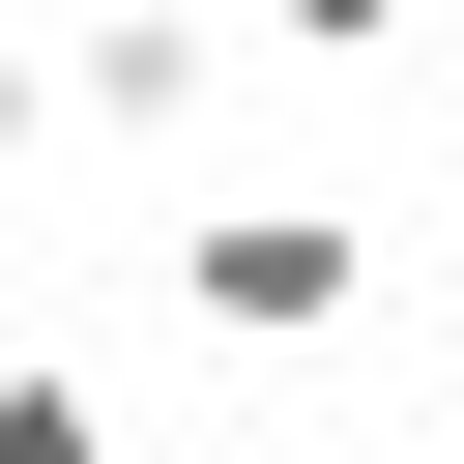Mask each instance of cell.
<instances>
[{
	"label": "cell",
	"mask_w": 464,
	"mask_h": 464,
	"mask_svg": "<svg viewBox=\"0 0 464 464\" xmlns=\"http://www.w3.org/2000/svg\"><path fill=\"white\" fill-rule=\"evenodd\" d=\"M174 319H203V348H348V319H377V232L203 174V203H174Z\"/></svg>",
	"instance_id": "6da1fadb"
},
{
	"label": "cell",
	"mask_w": 464,
	"mask_h": 464,
	"mask_svg": "<svg viewBox=\"0 0 464 464\" xmlns=\"http://www.w3.org/2000/svg\"><path fill=\"white\" fill-rule=\"evenodd\" d=\"M203 29H232V0H145V29H87V58H58V87H87V145H174V116H203Z\"/></svg>",
	"instance_id": "7a4b0ae2"
},
{
	"label": "cell",
	"mask_w": 464,
	"mask_h": 464,
	"mask_svg": "<svg viewBox=\"0 0 464 464\" xmlns=\"http://www.w3.org/2000/svg\"><path fill=\"white\" fill-rule=\"evenodd\" d=\"M0 464H116V406H87L58 348H0Z\"/></svg>",
	"instance_id": "3957f363"
},
{
	"label": "cell",
	"mask_w": 464,
	"mask_h": 464,
	"mask_svg": "<svg viewBox=\"0 0 464 464\" xmlns=\"http://www.w3.org/2000/svg\"><path fill=\"white\" fill-rule=\"evenodd\" d=\"M261 58H406V0H261Z\"/></svg>",
	"instance_id": "277c9868"
},
{
	"label": "cell",
	"mask_w": 464,
	"mask_h": 464,
	"mask_svg": "<svg viewBox=\"0 0 464 464\" xmlns=\"http://www.w3.org/2000/svg\"><path fill=\"white\" fill-rule=\"evenodd\" d=\"M87 29H145V0H87Z\"/></svg>",
	"instance_id": "5b68a950"
}]
</instances>
